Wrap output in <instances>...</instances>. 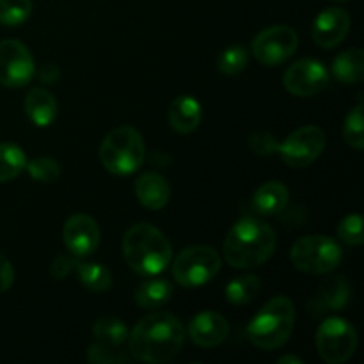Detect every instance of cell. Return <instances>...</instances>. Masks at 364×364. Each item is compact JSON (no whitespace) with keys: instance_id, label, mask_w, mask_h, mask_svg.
Segmentation results:
<instances>
[{"instance_id":"cell-1","label":"cell","mask_w":364,"mask_h":364,"mask_svg":"<svg viewBox=\"0 0 364 364\" xmlns=\"http://www.w3.org/2000/svg\"><path fill=\"white\" fill-rule=\"evenodd\" d=\"M185 329L180 320L166 311L144 316L128 334L130 355L137 361L160 364L173 361L183 347Z\"/></svg>"},{"instance_id":"cell-2","label":"cell","mask_w":364,"mask_h":364,"mask_svg":"<svg viewBox=\"0 0 364 364\" xmlns=\"http://www.w3.org/2000/svg\"><path fill=\"white\" fill-rule=\"evenodd\" d=\"M277 245L276 231L259 219H242L224 240V259L235 269H255L269 262Z\"/></svg>"},{"instance_id":"cell-3","label":"cell","mask_w":364,"mask_h":364,"mask_svg":"<svg viewBox=\"0 0 364 364\" xmlns=\"http://www.w3.org/2000/svg\"><path fill=\"white\" fill-rule=\"evenodd\" d=\"M123 256L134 272L159 276L169 267L173 247L160 230L151 224H135L123 238Z\"/></svg>"},{"instance_id":"cell-4","label":"cell","mask_w":364,"mask_h":364,"mask_svg":"<svg viewBox=\"0 0 364 364\" xmlns=\"http://www.w3.org/2000/svg\"><path fill=\"white\" fill-rule=\"evenodd\" d=\"M295 327V306L284 295L270 299L251 320L247 340L262 350H276L288 340Z\"/></svg>"},{"instance_id":"cell-5","label":"cell","mask_w":364,"mask_h":364,"mask_svg":"<svg viewBox=\"0 0 364 364\" xmlns=\"http://www.w3.org/2000/svg\"><path fill=\"white\" fill-rule=\"evenodd\" d=\"M146 146L141 132L134 127H117L107 134L100 148V160L109 173L116 176L134 174L142 166Z\"/></svg>"},{"instance_id":"cell-6","label":"cell","mask_w":364,"mask_h":364,"mask_svg":"<svg viewBox=\"0 0 364 364\" xmlns=\"http://www.w3.org/2000/svg\"><path fill=\"white\" fill-rule=\"evenodd\" d=\"M290 259L295 269L311 276H322L340 265L341 247L327 235H309L291 245Z\"/></svg>"},{"instance_id":"cell-7","label":"cell","mask_w":364,"mask_h":364,"mask_svg":"<svg viewBox=\"0 0 364 364\" xmlns=\"http://www.w3.org/2000/svg\"><path fill=\"white\" fill-rule=\"evenodd\" d=\"M220 255L208 245L183 249L173 263V276L185 288H198L210 283L220 272Z\"/></svg>"},{"instance_id":"cell-8","label":"cell","mask_w":364,"mask_h":364,"mask_svg":"<svg viewBox=\"0 0 364 364\" xmlns=\"http://www.w3.org/2000/svg\"><path fill=\"white\" fill-rule=\"evenodd\" d=\"M358 348V333L354 326L340 316H331L316 331V350L327 364L347 363Z\"/></svg>"},{"instance_id":"cell-9","label":"cell","mask_w":364,"mask_h":364,"mask_svg":"<svg viewBox=\"0 0 364 364\" xmlns=\"http://www.w3.org/2000/svg\"><path fill=\"white\" fill-rule=\"evenodd\" d=\"M323 149H326V134L322 128L309 124L291 132L283 142H279L277 153L287 166L301 169L311 166L322 155Z\"/></svg>"},{"instance_id":"cell-10","label":"cell","mask_w":364,"mask_h":364,"mask_svg":"<svg viewBox=\"0 0 364 364\" xmlns=\"http://www.w3.org/2000/svg\"><path fill=\"white\" fill-rule=\"evenodd\" d=\"M299 46V36L288 25H274L252 41V55L265 66H277L290 59Z\"/></svg>"},{"instance_id":"cell-11","label":"cell","mask_w":364,"mask_h":364,"mask_svg":"<svg viewBox=\"0 0 364 364\" xmlns=\"http://www.w3.org/2000/svg\"><path fill=\"white\" fill-rule=\"evenodd\" d=\"M34 75V57L23 43L16 39L0 41V84L13 89L23 87Z\"/></svg>"},{"instance_id":"cell-12","label":"cell","mask_w":364,"mask_h":364,"mask_svg":"<svg viewBox=\"0 0 364 364\" xmlns=\"http://www.w3.org/2000/svg\"><path fill=\"white\" fill-rule=\"evenodd\" d=\"M283 84L290 95L299 98L318 95L329 84V71L315 59H301L284 71Z\"/></svg>"},{"instance_id":"cell-13","label":"cell","mask_w":364,"mask_h":364,"mask_svg":"<svg viewBox=\"0 0 364 364\" xmlns=\"http://www.w3.org/2000/svg\"><path fill=\"white\" fill-rule=\"evenodd\" d=\"M63 237L71 255L77 258H87L100 245V228L92 217L77 213L66 220Z\"/></svg>"},{"instance_id":"cell-14","label":"cell","mask_w":364,"mask_h":364,"mask_svg":"<svg viewBox=\"0 0 364 364\" xmlns=\"http://www.w3.org/2000/svg\"><path fill=\"white\" fill-rule=\"evenodd\" d=\"M350 14L340 7H327L313 21V41L322 48H334L350 32Z\"/></svg>"},{"instance_id":"cell-15","label":"cell","mask_w":364,"mask_h":364,"mask_svg":"<svg viewBox=\"0 0 364 364\" xmlns=\"http://www.w3.org/2000/svg\"><path fill=\"white\" fill-rule=\"evenodd\" d=\"M230 336V323L226 316L217 311H203L188 323V338L201 348H213Z\"/></svg>"},{"instance_id":"cell-16","label":"cell","mask_w":364,"mask_h":364,"mask_svg":"<svg viewBox=\"0 0 364 364\" xmlns=\"http://www.w3.org/2000/svg\"><path fill=\"white\" fill-rule=\"evenodd\" d=\"M350 301V287L343 276L329 277L323 281L315 295L309 301L308 309L313 316H322L343 309Z\"/></svg>"},{"instance_id":"cell-17","label":"cell","mask_w":364,"mask_h":364,"mask_svg":"<svg viewBox=\"0 0 364 364\" xmlns=\"http://www.w3.org/2000/svg\"><path fill=\"white\" fill-rule=\"evenodd\" d=\"M135 196L144 208L160 210L169 201L171 187L159 173H144L135 181Z\"/></svg>"},{"instance_id":"cell-18","label":"cell","mask_w":364,"mask_h":364,"mask_svg":"<svg viewBox=\"0 0 364 364\" xmlns=\"http://www.w3.org/2000/svg\"><path fill=\"white\" fill-rule=\"evenodd\" d=\"M169 124L174 132L181 135H188L198 130L201 123V105L192 96H178L169 107Z\"/></svg>"},{"instance_id":"cell-19","label":"cell","mask_w":364,"mask_h":364,"mask_svg":"<svg viewBox=\"0 0 364 364\" xmlns=\"http://www.w3.org/2000/svg\"><path fill=\"white\" fill-rule=\"evenodd\" d=\"M290 201V192L281 181H267L252 196V208L259 215H277Z\"/></svg>"},{"instance_id":"cell-20","label":"cell","mask_w":364,"mask_h":364,"mask_svg":"<svg viewBox=\"0 0 364 364\" xmlns=\"http://www.w3.org/2000/svg\"><path fill=\"white\" fill-rule=\"evenodd\" d=\"M23 107L28 119L39 128L50 127L57 117V102L46 89H32V91L25 96Z\"/></svg>"},{"instance_id":"cell-21","label":"cell","mask_w":364,"mask_h":364,"mask_svg":"<svg viewBox=\"0 0 364 364\" xmlns=\"http://www.w3.org/2000/svg\"><path fill=\"white\" fill-rule=\"evenodd\" d=\"M174 288L171 281L159 276H148L135 291V302L142 309H159L171 301Z\"/></svg>"},{"instance_id":"cell-22","label":"cell","mask_w":364,"mask_h":364,"mask_svg":"<svg viewBox=\"0 0 364 364\" xmlns=\"http://www.w3.org/2000/svg\"><path fill=\"white\" fill-rule=\"evenodd\" d=\"M333 75L341 84H359L364 77V53L361 48H350L338 53L333 60Z\"/></svg>"},{"instance_id":"cell-23","label":"cell","mask_w":364,"mask_h":364,"mask_svg":"<svg viewBox=\"0 0 364 364\" xmlns=\"http://www.w3.org/2000/svg\"><path fill=\"white\" fill-rule=\"evenodd\" d=\"M262 290V281L258 276L245 274V276L233 277L226 287V299L233 306H244L255 301Z\"/></svg>"},{"instance_id":"cell-24","label":"cell","mask_w":364,"mask_h":364,"mask_svg":"<svg viewBox=\"0 0 364 364\" xmlns=\"http://www.w3.org/2000/svg\"><path fill=\"white\" fill-rule=\"evenodd\" d=\"M75 270L78 274L80 283L92 294H103L112 284V274L100 263H82L77 262Z\"/></svg>"},{"instance_id":"cell-25","label":"cell","mask_w":364,"mask_h":364,"mask_svg":"<svg viewBox=\"0 0 364 364\" xmlns=\"http://www.w3.org/2000/svg\"><path fill=\"white\" fill-rule=\"evenodd\" d=\"M27 167V156L23 149L11 142L0 144V183L20 176Z\"/></svg>"},{"instance_id":"cell-26","label":"cell","mask_w":364,"mask_h":364,"mask_svg":"<svg viewBox=\"0 0 364 364\" xmlns=\"http://www.w3.org/2000/svg\"><path fill=\"white\" fill-rule=\"evenodd\" d=\"M128 327L124 326L123 320L116 316H103L92 326V336L96 341L112 347H121L128 340Z\"/></svg>"},{"instance_id":"cell-27","label":"cell","mask_w":364,"mask_h":364,"mask_svg":"<svg viewBox=\"0 0 364 364\" xmlns=\"http://www.w3.org/2000/svg\"><path fill=\"white\" fill-rule=\"evenodd\" d=\"M247 60V48L242 45H233L220 53L219 60H217V66H219L220 73L228 75V77H237V75H240L245 70Z\"/></svg>"},{"instance_id":"cell-28","label":"cell","mask_w":364,"mask_h":364,"mask_svg":"<svg viewBox=\"0 0 364 364\" xmlns=\"http://www.w3.org/2000/svg\"><path fill=\"white\" fill-rule=\"evenodd\" d=\"M32 13V0H0V23L16 27L27 21Z\"/></svg>"},{"instance_id":"cell-29","label":"cell","mask_w":364,"mask_h":364,"mask_svg":"<svg viewBox=\"0 0 364 364\" xmlns=\"http://www.w3.org/2000/svg\"><path fill=\"white\" fill-rule=\"evenodd\" d=\"M343 137L350 148L361 151L364 148V127H363V105L358 103L345 117Z\"/></svg>"},{"instance_id":"cell-30","label":"cell","mask_w":364,"mask_h":364,"mask_svg":"<svg viewBox=\"0 0 364 364\" xmlns=\"http://www.w3.org/2000/svg\"><path fill=\"white\" fill-rule=\"evenodd\" d=\"M25 169L28 171L32 180L39 181V183H53L60 176L59 164L48 156H39V159L31 160V162H27Z\"/></svg>"},{"instance_id":"cell-31","label":"cell","mask_w":364,"mask_h":364,"mask_svg":"<svg viewBox=\"0 0 364 364\" xmlns=\"http://www.w3.org/2000/svg\"><path fill=\"white\" fill-rule=\"evenodd\" d=\"M87 359L96 364H123L130 361V355L119 350V347L105 343H95L87 348Z\"/></svg>"},{"instance_id":"cell-32","label":"cell","mask_w":364,"mask_h":364,"mask_svg":"<svg viewBox=\"0 0 364 364\" xmlns=\"http://www.w3.org/2000/svg\"><path fill=\"white\" fill-rule=\"evenodd\" d=\"M338 238L343 244L358 247L363 244V217L359 213L347 215L340 224H338Z\"/></svg>"},{"instance_id":"cell-33","label":"cell","mask_w":364,"mask_h":364,"mask_svg":"<svg viewBox=\"0 0 364 364\" xmlns=\"http://www.w3.org/2000/svg\"><path fill=\"white\" fill-rule=\"evenodd\" d=\"M249 146H251V149L256 155L262 156L274 155L279 149V142L269 132H256V134H252L251 139H249Z\"/></svg>"},{"instance_id":"cell-34","label":"cell","mask_w":364,"mask_h":364,"mask_svg":"<svg viewBox=\"0 0 364 364\" xmlns=\"http://www.w3.org/2000/svg\"><path fill=\"white\" fill-rule=\"evenodd\" d=\"M77 262L78 259L70 258V256H57V258L53 259L52 267H50V272H52V276L55 277V279L60 281L73 272Z\"/></svg>"},{"instance_id":"cell-35","label":"cell","mask_w":364,"mask_h":364,"mask_svg":"<svg viewBox=\"0 0 364 364\" xmlns=\"http://www.w3.org/2000/svg\"><path fill=\"white\" fill-rule=\"evenodd\" d=\"M14 283V270L9 259L0 255V294L9 290Z\"/></svg>"},{"instance_id":"cell-36","label":"cell","mask_w":364,"mask_h":364,"mask_svg":"<svg viewBox=\"0 0 364 364\" xmlns=\"http://www.w3.org/2000/svg\"><path fill=\"white\" fill-rule=\"evenodd\" d=\"M36 73H38L39 80L45 82V84H55L60 78V71L55 64H43L36 70Z\"/></svg>"},{"instance_id":"cell-37","label":"cell","mask_w":364,"mask_h":364,"mask_svg":"<svg viewBox=\"0 0 364 364\" xmlns=\"http://www.w3.org/2000/svg\"><path fill=\"white\" fill-rule=\"evenodd\" d=\"M277 364H302V359L297 355H284L277 359Z\"/></svg>"},{"instance_id":"cell-38","label":"cell","mask_w":364,"mask_h":364,"mask_svg":"<svg viewBox=\"0 0 364 364\" xmlns=\"http://www.w3.org/2000/svg\"><path fill=\"white\" fill-rule=\"evenodd\" d=\"M331 2H336V4H347L348 0H331Z\"/></svg>"}]
</instances>
